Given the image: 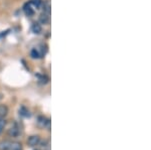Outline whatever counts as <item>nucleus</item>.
<instances>
[{"label":"nucleus","instance_id":"13","mask_svg":"<svg viewBox=\"0 0 151 150\" xmlns=\"http://www.w3.org/2000/svg\"><path fill=\"white\" fill-rule=\"evenodd\" d=\"M45 13H47V14H50V2H47V4L45 5Z\"/></svg>","mask_w":151,"mask_h":150},{"label":"nucleus","instance_id":"5","mask_svg":"<svg viewBox=\"0 0 151 150\" xmlns=\"http://www.w3.org/2000/svg\"><path fill=\"white\" fill-rule=\"evenodd\" d=\"M31 30H32V32L35 33V34H40L41 31H42V27H41V25L40 23H33L32 26H31Z\"/></svg>","mask_w":151,"mask_h":150},{"label":"nucleus","instance_id":"1","mask_svg":"<svg viewBox=\"0 0 151 150\" xmlns=\"http://www.w3.org/2000/svg\"><path fill=\"white\" fill-rule=\"evenodd\" d=\"M40 142V137L38 135H32L27 139V144L30 147H35L36 145H38Z\"/></svg>","mask_w":151,"mask_h":150},{"label":"nucleus","instance_id":"6","mask_svg":"<svg viewBox=\"0 0 151 150\" xmlns=\"http://www.w3.org/2000/svg\"><path fill=\"white\" fill-rule=\"evenodd\" d=\"M8 114V108L5 105H0V118L3 119Z\"/></svg>","mask_w":151,"mask_h":150},{"label":"nucleus","instance_id":"2","mask_svg":"<svg viewBox=\"0 0 151 150\" xmlns=\"http://www.w3.org/2000/svg\"><path fill=\"white\" fill-rule=\"evenodd\" d=\"M50 120L47 119L45 117H40L38 118V121H37V124L40 127H50Z\"/></svg>","mask_w":151,"mask_h":150},{"label":"nucleus","instance_id":"9","mask_svg":"<svg viewBox=\"0 0 151 150\" xmlns=\"http://www.w3.org/2000/svg\"><path fill=\"white\" fill-rule=\"evenodd\" d=\"M24 12H25V14L27 16H31V15H33V13H35V10H33L32 7L28 4V5H25V7H24Z\"/></svg>","mask_w":151,"mask_h":150},{"label":"nucleus","instance_id":"11","mask_svg":"<svg viewBox=\"0 0 151 150\" xmlns=\"http://www.w3.org/2000/svg\"><path fill=\"white\" fill-rule=\"evenodd\" d=\"M31 4H32L35 8H40L41 6V4H42V1H41V0H32V1H31Z\"/></svg>","mask_w":151,"mask_h":150},{"label":"nucleus","instance_id":"4","mask_svg":"<svg viewBox=\"0 0 151 150\" xmlns=\"http://www.w3.org/2000/svg\"><path fill=\"white\" fill-rule=\"evenodd\" d=\"M11 142L8 140H2L0 141V150H9L10 149Z\"/></svg>","mask_w":151,"mask_h":150},{"label":"nucleus","instance_id":"14","mask_svg":"<svg viewBox=\"0 0 151 150\" xmlns=\"http://www.w3.org/2000/svg\"><path fill=\"white\" fill-rule=\"evenodd\" d=\"M4 126H5V121L2 119V118H0V133L3 131Z\"/></svg>","mask_w":151,"mask_h":150},{"label":"nucleus","instance_id":"12","mask_svg":"<svg viewBox=\"0 0 151 150\" xmlns=\"http://www.w3.org/2000/svg\"><path fill=\"white\" fill-rule=\"evenodd\" d=\"M19 113H20V115L25 116V117H26V116H28V115H29V114H28V111L26 110V109L24 108V107H21V109L19 110Z\"/></svg>","mask_w":151,"mask_h":150},{"label":"nucleus","instance_id":"8","mask_svg":"<svg viewBox=\"0 0 151 150\" xmlns=\"http://www.w3.org/2000/svg\"><path fill=\"white\" fill-rule=\"evenodd\" d=\"M9 150H22V145L19 142H11Z\"/></svg>","mask_w":151,"mask_h":150},{"label":"nucleus","instance_id":"7","mask_svg":"<svg viewBox=\"0 0 151 150\" xmlns=\"http://www.w3.org/2000/svg\"><path fill=\"white\" fill-rule=\"evenodd\" d=\"M40 21L42 24H47L48 21H50V14H47V13H45V12H43L42 14H40Z\"/></svg>","mask_w":151,"mask_h":150},{"label":"nucleus","instance_id":"3","mask_svg":"<svg viewBox=\"0 0 151 150\" xmlns=\"http://www.w3.org/2000/svg\"><path fill=\"white\" fill-rule=\"evenodd\" d=\"M19 133H20V131H19V129L17 127H11L10 129L8 130V135L10 137H14V138L18 137Z\"/></svg>","mask_w":151,"mask_h":150},{"label":"nucleus","instance_id":"10","mask_svg":"<svg viewBox=\"0 0 151 150\" xmlns=\"http://www.w3.org/2000/svg\"><path fill=\"white\" fill-rule=\"evenodd\" d=\"M30 55H31V57H32V59H38V57H40V52H38L37 50H31Z\"/></svg>","mask_w":151,"mask_h":150}]
</instances>
